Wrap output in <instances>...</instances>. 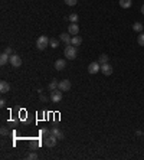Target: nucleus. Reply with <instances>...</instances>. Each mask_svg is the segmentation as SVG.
Here are the masks:
<instances>
[{
    "label": "nucleus",
    "instance_id": "obj_1",
    "mask_svg": "<svg viewBox=\"0 0 144 160\" xmlns=\"http://www.w3.org/2000/svg\"><path fill=\"white\" fill-rule=\"evenodd\" d=\"M49 38L48 36H45V35H42V36H39L38 38V41H36V48L39 49V51H43V49H46L48 46H49Z\"/></svg>",
    "mask_w": 144,
    "mask_h": 160
},
{
    "label": "nucleus",
    "instance_id": "obj_2",
    "mask_svg": "<svg viewBox=\"0 0 144 160\" xmlns=\"http://www.w3.org/2000/svg\"><path fill=\"white\" fill-rule=\"evenodd\" d=\"M64 55H65V58L66 59H75L76 58V46H74V45H66V48H65V51H64Z\"/></svg>",
    "mask_w": 144,
    "mask_h": 160
},
{
    "label": "nucleus",
    "instance_id": "obj_3",
    "mask_svg": "<svg viewBox=\"0 0 144 160\" xmlns=\"http://www.w3.org/2000/svg\"><path fill=\"white\" fill-rule=\"evenodd\" d=\"M56 143H58V138H56L53 134H49V136L43 137V144H45L46 147H53Z\"/></svg>",
    "mask_w": 144,
    "mask_h": 160
},
{
    "label": "nucleus",
    "instance_id": "obj_4",
    "mask_svg": "<svg viewBox=\"0 0 144 160\" xmlns=\"http://www.w3.org/2000/svg\"><path fill=\"white\" fill-rule=\"evenodd\" d=\"M9 62L12 64V66H15V68H19V66L22 65V58H20L19 55L13 54V55H10V61H9Z\"/></svg>",
    "mask_w": 144,
    "mask_h": 160
},
{
    "label": "nucleus",
    "instance_id": "obj_5",
    "mask_svg": "<svg viewBox=\"0 0 144 160\" xmlns=\"http://www.w3.org/2000/svg\"><path fill=\"white\" fill-rule=\"evenodd\" d=\"M51 100L52 102H59L62 100V91L61 89H55V91H51Z\"/></svg>",
    "mask_w": 144,
    "mask_h": 160
},
{
    "label": "nucleus",
    "instance_id": "obj_6",
    "mask_svg": "<svg viewBox=\"0 0 144 160\" xmlns=\"http://www.w3.org/2000/svg\"><path fill=\"white\" fill-rule=\"evenodd\" d=\"M58 89H61L62 92H66V91H69V89H71V81H69V79L59 81V88H58Z\"/></svg>",
    "mask_w": 144,
    "mask_h": 160
},
{
    "label": "nucleus",
    "instance_id": "obj_7",
    "mask_svg": "<svg viewBox=\"0 0 144 160\" xmlns=\"http://www.w3.org/2000/svg\"><path fill=\"white\" fill-rule=\"evenodd\" d=\"M99 71H101L99 62H91V64H89V66H88V72H89V74H97V72H99Z\"/></svg>",
    "mask_w": 144,
    "mask_h": 160
},
{
    "label": "nucleus",
    "instance_id": "obj_8",
    "mask_svg": "<svg viewBox=\"0 0 144 160\" xmlns=\"http://www.w3.org/2000/svg\"><path fill=\"white\" fill-rule=\"evenodd\" d=\"M101 72H102L104 75H107V77L111 75V74H112V65H110L108 62H107V64H102V65H101Z\"/></svg>",
    "mask_w": 144,
    "mask_h": 160
},
{
    "label": "nucleus",
    "instance_id": "obj_9",
    "mask_svg": "<svg viewBox=\"0 0 144 160\" xmlns=\"http://www.w3.org/2000/svg\"><path fill=\"white\" fill-rule=\"evenodd\" d=\"M68 33L69 35H78L79 33V26H78V23H71L69 25V28H68Z\"/></svg>",
    "mask_w": 144,
    "mask_h": 160
},
{
    "label": "nucleus",
    "instance_id": "obj_10",
    "mask_svg": "<svg viewBox=\"0 0 144 160\" xmlns=\"http://www.w3.org/2000/svg\"><path fill=\"white\" fill-rule=\"evenodd\" d=\"M65 66H66V61H65V59H58V61H55V69H56V71H64Z\"/></svg>",
    "mask_w": 144,
    "mask_h": 160
},
{
    "label": "nucleus",
    "instance_id": "obj_11",
    "mask_svg": "<svg viewBox=\"0 0 144 160\" xmlns=\"http://www.w3.org/2000/svg\"><path fill=\"white\" fill-rule=\"evenodd\" d=\"M51 134H53L58 140H64V133H62V130H59L58 127H53V128H51Z\"/></svg>",
    "mask_w": 144,
    "mask_h": 160
},
{
    "label": "nucleus",
    "instance_id": "obj_12",
    "mask_svg": "<svg viewBox=\"0 0 144 160\" xmlns=\"http://www.w3.org/2000/svg\"><path fill=\"white\" fill-rule=\"evenodd\" d=\"M9 91H10V84H9V82H6V81L0 82V92L6 94V92H9Z\"/></svg>",
    "mask_w": 144,
    "mask_h": 160
},
{
    "label": "nucleus",
    "instance_id": "obj_13",
    "mask_svg": "<svg viewBox=\"0 0 144 160\" xmlns=\"http://www.w3.org/2000/svg\"><path fill=\"white\" fill-rule=\"evenodd\" d=\"M59 41L65 42L66 45H71V41H72V38H71L69 35H66V33L64 32V33H61V35H59Z\"/></svg>",
    "mask_w": 144,
    "mask_h": 160
},
{
    "label": "nucleus",
    "instance_id": "obj_14",
    "mask_svg": "<svg viewBox=\"0 0 144 160\" xmlns=\"http://www.w3.org/2000/svg\"><path fill=\"white\" fill-rule=\"evenodd\" d=\"M81 43H82V38H81L79 35H75V36H72L71 45H74V46H79Z\"/></svg>",
    "mask_w": 144,
    "mask_h": 160
},
{
    "label": "nucleus",
    "instance_id": "obj_15",
    "mask_svg": "<svg viewBox=\"0 0 144 160\" xmlns=\"http://www.w3.org/2000/svg\"><path fill=\"white\" fill-rule=\"evenodd\" d=\"M9 61H10V55H7L6 52H3L2 55H0V64L2 65H6Z\"/></svg>",
    "mask_w": 144,
    "mask_h": 160
},
{
    "label": "nucleus",
    "instance_id": "obj_16",
    "mask_svg": "<svg viewBox=\"0 0 144 160\" xmlns=\"http://www.w3.org/2000/svg\"><path fill=\"white\" fill-rule=\"evenodd\" d=\"M48 88H49V91H55V89H58V88H59V81H58V79L51 81L49 85H48Z\"/></svg>",
    "mask_w": 144,
    "mask_h": 160
},
{
    "label": "nucleus",
    "instance_id": "obj_17",
    "mask_svg": "<svg viewBox=\"0 0 144 160\" xmlns=\"http://www.w3.org/2000/svg\"><path fill=\"white\" fill-rule=\"evenodd\" d=\"M131 5H133L131 0H120V6L122 9H128V7H131Z\"/></svg>",
    "mask_w": 144,
    "mask_h": 160
},
{
    "label": "nucleus",
    "instance_id": "obj_18",
    "mask_svg": "<svg viewBox=\"0 0 144 160\" xmlns=\"http://www.w3.org/2000/svg\"><path fill=\"white\" fill-rule=\"evenodd\" d=\"M143 29H144V26H143L140 22H135V23L133 25V31H134V32H138V33H140Z\"/></svg>",
    "mask_w": 144,
    "mask_h": 160
},
{
    "label": "nucleus",
    "instance_id": "obj_19",
    "mask_svg": "<svg viewBox=\"0 0 144 160\" xmlns=\"http://www.w3.org/2000/svg\"><path fill=\"white\" fill-rule=\"evenodd\" d=\"M108 59H110V58H108V55H107V54H101V55H99V58H98V62L102 65V64H107V62H108Z\"/></svg>",
    "mask_w": 144,
    "mask_h": 160
},
{
    "label": "nucleus",
    "instance_id": "obj_20",
    "mask_svg": "<svg viewBox=\"0 0 144 160\" xmlns=\"http://www.w3.org/2000/svg\"><path fill=\"white\" fill-rule=\"evenodd\" d=\"M68 20H69L71 23H78V15H76V13H71V15L68 16Z\"/></svg>",
    "mask_w": 144,
    "mask_h": 160
},
{
    "label": "nucleus",
    "instance_id": "obj_21",
    "mask_svg": "<svg viewBox=\"0 0 144 160\" xmlns=\"http://www.w3.org/2000/svg\"><path fill=\"white\" fill-rule=\"evenodd\" d=\"M49 46L53 48V49L58 48V46H59V41H58V39H51V41H49Z\"/></svg>",
    "mask_w": 144,
    "mask_h": 160
},
{
    "label": "nucleus",
    "instance_id": "obj_22",
    "mask_svg": "<svg viewBox=\"0 0 144 160\" xmlns=\"http://www.w3.org/2000/svg\"><path fill=\"white\" fill-rule=\"evenodd\" d=\"M137 43H138L140 46H144V33H140V35H138V38H137Z\"/></svg>",
    "mask_w": 144,
    "mask_h": 160
},
{
    "label": "nucleus",
    "instance_id": "obj_23",
    "mask_svg": "<svg viewBox=\"0 0 144 160\" xmlns=\"http://www.w3.org/2000/svg\"><path fill=\"white\" fill-rule=\"evenodd\" d=\"M65 3H66L68 6H75V5L78 3V0H65Z\"/></svg>",
    "mask_w": 144,
    "mask_h": 160
},
{
    "label": "nucleus",
    "instance_id": "obj_24",
    "mask_svg": "<svg viewBox=\"0 0 144 160\" xmlns=\"http://www.w3.org/2000/svg\"><path fill=\"white\" fill-rule=\"evenodd\" d=\"M41 134H42L43 137H46V136H49V134H51V130H46V128H43V130H41Z\"/></svg>",
    "mask_w": 144,
    "mask_h": 160
},
{
    "label": "nucleus",
    "instance_id": "obj_25",
    "mask_svg": "<svg viewBox=\"0 0 144 160\" xmlns=\"http://www.w3.org/2000/svg\"><path fill=\"white\" fill-rule=\"evenodd\" d=\"M0 133H2V136H7L9 134V130L6 127H2V130H0Z\"/></svg>",
    "mask_w": 144,
    "mask_h": 160
},
{
    "label": "nucleus",
    "instance_id": "obj_26",
    "mask_svg": "<svg viewBox=\"0 0 144 160\" xmlns=\"http://www.w3.org/2000/svg\"><path fill=\"white\" fill-rule=\"evenodd\" d=\"M5 52H6V54H7V55H13V49H12V48H10V46H7V48H6V49H5Z\"/></svg>",
    "mask_w": 144,
    "mask_h": 160
},
{
    "label": "nucleus",
    "instance_id": "obj_27",
    "mask_svg": "<svg viewBox=\"0 0 144 160\" xmlns=\"http://www.w3.org/2000/svg\"><path fill=\"white\" fill-rule=\"evenodd\" d=\"M28 159H30V160H35V159H38V154H36V153H30V154L28 156Z\"/></svg>",
    "mask_w": 144,
    "mask_h": 160
},
{
    "label": "nucleus",
    "instance_id": "obj_28",
    "mask_svg": "<svg viewBox=\"0 0 144 160\" xmlns=\"http://www.w3.org/2000/svg\"><path fill=\"white\" fill-rule=\"evenodd\" d=\"M6 105V100H0V107H5Z\"/></svg>",
    "mask_w": 144,
    "mask_h": 160
},
{
    "label": "nucleus",
    "instance_id": "obj_29",
    "mask_svg": "<svg viewBox=\"0 0 144 160\" xmlns=\"http://www.w3.org/2000/svg\"><path fill=\"white\" fill-rule=\"evenodd\" d=\"M46 100H48V98H46V97H45V95H41V101H43V102H45V101H46Z\"/></svg>",
    "mask_w": 144,
    "mask_h": 160
},
{
    "label": "nucleus",
    "instance_id": "obj_30",
    "mask_svg": "<svg viewBox=\"0 0 144 160\" xmlns=\"http://www.w3.org/2000/svg\"><path fill=\"white\" fill-rule=\"evenodd\" d=\"M135 134H137V136H141V134H143V131H141V130H137V131H135Z\"/></svg>",
    "mask_w": 144,
    "mask_h": 160
},
{
    "label": "nucleus",
    "instance_id": "obj_31",
    "mask_svg": "<svg viewBox=\"0 0 144 160\" xmlns=\"http://www.w3.org/2000/svg\"><path fill=\"white\" fill-rule=\"evenodd\" d=\"M141 13H143V15H144V5H143V6H141Z\"/></svg>",
    "mask_w": 144,
    "mask_h": 160
},
{
    "label": "nucleus",
    "instance_id": "obj_32",
    "mask_svg": "<svg viewBox=\"0 0 144 160\" xmlns=\"http://www.w3.org/2000/svg\"><path fill=\"white\" fill-rule=\"evenodd\" d=\"M143 136H144V133H143Z\"/></svg>",
    "mask_w": 144,
    "mask_h": 160
}]
</instances>
